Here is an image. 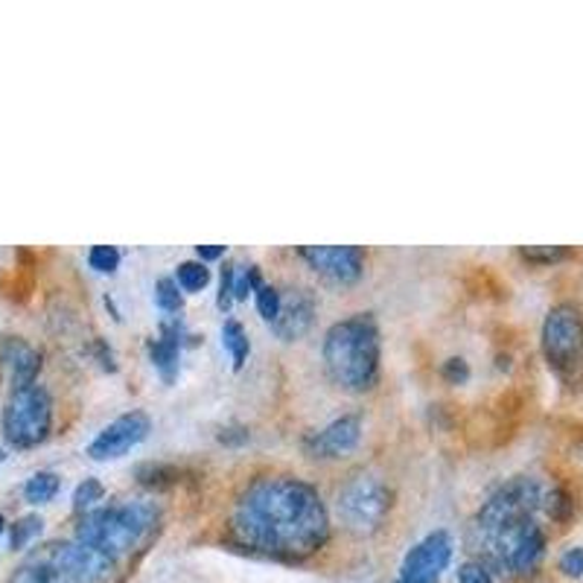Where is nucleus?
I'll return each mask as SVG.
<instances>
[{"instance_id":"1","label":"nucleus","mask_w":583,"mask_h":583,"mask_svg":"<svg viewBox=\"0 0 583 583\" xmlns=\"http://www.w3.org/2000/svg\"><path fill=\"white\" fill-rule=\"evenodd\" d=\"M233 534L242 546L304 560L330 537V514L321 493L295 476H266L242 493L233 510Z\"/></svg>"},{"instance_id":"2","label":"nucleus","mask_w":583,"mask_h":583,"mask_svg":"<svg viewBox=\"0 0 583 583\" xmlns=\"http://www.w3.org/2000/svg\"><path fill=\"white\" fill-rule=\"evenodd\" d=\"M546 491L534 479L517 476L484 502L470 525V546L487 569L525 578L546 555V534L537 525Z\"/></svg>"},{"instance_id":"3","label":"nucleus","mask_w":583,"mask_h":583,"mask_svg":"<svg viewBox=\"0 0 583 583\" xmlns=\"http://www.w3.org/2000/svg\"><path fill=\"white\" fill-rule=\"evenodd\" d=\"M325 365L344 391H370L380 380V330L370 315H353L325 335Z\"/></svg>"},{"instance_id":"4","label":"nucleus","mask_w":583,"mask_h":583,"mask_svg":"<svg viewBox=\"0 0 583 583\" xmlns=\"http://www.w3.org/2000/svg\"><path fill=\"white\" fill-rule=\"evenodd\" d=\"M157 517L161 510L149 499H131L123 505L88 510L76 525V540L117 560L147 537L155 528Z\"/></svg>"},{"instance_id":"5","label":"nucleus","mask_w":583,"mask_h":583,"mask_svg":"<svg viewBox=\"0 0 583 583\" xmlns=\"http://www.w3.org/2000/svg\"><path fill=\"white\" fill-rule=\"evenodd\" d=\"M53 427V400L38 382L12 391L3 411V435L15 449H33L47 441Z\"/></svg>"},{"instance_id":"6","label":"nucleus","mask_w":583,"mask_h":583,"mask_svg":"<svg viewBox=\"0 0 583 583\" xmlns=\"http://www.w3.org/2000/svg\"><path fill=\"white\" fill-rule=\"evenodd\" d=\"M391 510V491L389 484L380 482L370 472L353 476L351 482L339 491V514L347 531L368 537L373 531H380Z\"/></svg>"},{"instance_id":"7","label":"nucleus","mask_w":583,"mask_h":583,"mask_svg":"<svg viewBox=\"0 0 583 583\" xmlns=\"http://www.w3.org/2000/svg\"><path fill=\"white\" fill-rule=\"evenodd\" d=\"M543 353L557 373H572L583 365V318L569 304L555 306L543 325Z\"/></svg>"},{"instance_id":"8","label":"nucleus","mask_w":583,"mask_h":583,"mask_svg":"<svg viewBox=\"0 0 583 583\" xmlns=\"http://www.w3.org/2000/svg\"><path fill=\"white\" fill-rule=\"evenodd\" d=\"M45 552L62 572L71 578V583H105L114 572V557L102 555L97 548L85 546L79 540H59V543H47Z\"/></svg>"},{"instance_id":"9","label":"nucleus","mask_w":583,"mask_h":583,"mask_svg":"<svg viewBox=\"0 0 583 583\" xmlns=\"http://www.w3.org/2000/svg\"><path fill=\"white\" fill-rule=\"evenodd\" d=\"M449 560H453V537L446 531H432L403 557L394 583H438Z\"/></svg>"},{"instance_id":"10","label":"nucleus","mask_w":583,"mask_h":583,"mask_svg":"<svg viewBox=\"0 0 583 583\" xmlns=\"http://www.w3.org/2000/svg\"><path fill=\"white\" fill-rule=\"evenodd\" d=\"M149 429H152V423H149V417L143 411L121 415L93 438L91 446H88V455L93 461H114V458L135 449L140 441H147Z\"/></svg>"},{"instance_id":"11","label":"nucleus","mask_w":583,"mask_h":583,"mask_svg":"<svg viewBox=\"0 0 583 583\" xmlns=\"http://www.w3.org/2000/svg\"><path fill=\"white\" fill-rule=\"evenodd\" d=\"M318 275L333 283H356L365 271V254L356 245H306L297 251Z\"/></svg>"},{"instance_id":"12","label":"nucleus","mask_w":583,"mask_h":583,"mask_svg":"<svg viewBox=\"0 0 583 583\" xmlns=\"http://www.w3.org/2000/svg\"><path fill=\"white\" fill-rule=\"evenodd\" d=\"M315 295L309 289H292L289 295L280 292V315L271 321V330L283 342H295L313 327Z\"/></svg>"},{"instance_id":"13","label":"nucleus","mask_w":583,"mask_h":583,"mask_svg":"<svg viewBox=\"0 0 583 583\" xmlns=\"http://www.w3.org/2000/svg\"><path fill=\"white\" fill-rule=\"evenodd\" d=\"M362 438V420L356 415H344L330 427L306 438V453L313 458H339V455L356 449Z\"/></svg>"},{"instance_id":"14","label":"nucleus","mask_w":583,"mask_h":583,"mask_svg":"<svg viewBox=\"0 0 583 583\" xmlns=\"http://www.w3.org/2000/svg\"><path fill=\"white\" fill-rule=\"evenodd\" d=\"M0 359H3V365H10L12 385H15V389L33 385L38 370H41V353H38L36 347H29L18 335H7V339L0 342Z\"/></svg>"},{"instance_id":"15","label":"nucleus","mask_w":583,"mask_h":583,"mask_svg":"<svg viewBox=\"0 0 583 583\" xmlns=\"http://www.w3.org/2000/svg\"><path fill=\"white\" fill-rule=\"evenodd\" d=\"M181 344H185V327H181V321H178V315L173 318V321H164V325H161V335L149 342V356H152V365L161 370V377H164L167 382L176 380Z\"/></svg>"},{"instance_id":"16","label":"nucleus","mask_w":583,"mask_h":583,"mask_svg":"<svg viewBox=\"0 0 583 583\" xmlns=\"http://www.w3.org/2000/svg\"><path fill=\"white\" fill-rule=\"evenodd\" d=\"M10 583H71V578L59 569L56 560L47 555L45 546H41L36 555L29 557L27 563H21L15 569Z\"/></svg>"},{"instance_id":"17","label":"nucleus","mask_w":583,"mask_h":583,"mask_svg":"<svg viewBox=\"0 0 583 583\" xmlns=\"http://www.w3.org/2000/svg\"><path fill=\"white\" fill-rule=\"evenodd\" d=\"M223 344H225V351L231 353V359H233V368L242 370V365H245V359H249V353H251V342H249V335H245V330H242L240 321H225L223 327Z\"/></svg>"},{"instance_id":"18","label":"nucleus","mask_w":583,"mask_h":583,"mask_svg":"<svg viewBox=\"0 0 583 583\" xmlns=\"http://www.w3.org/2000/svg\"><path fill=\"white\" fill-rule=\"evenodd\" d=\"M135 476H138L140 484H147V487H155V491H164V487H169V484L178 482V470L173 467V464H140L138 470H135Z\"/></svg>"},{"instance_id":"19","label":"nucleus","mask_w":583,"mask_h":583,"mask_svg":"<svg viewBox=\"0 0 583 583\" xmlns=\"http://www.w3.org/2000/svg\"><path fill=\"white\" fill-rule=\"evenodd\" d=\"M59 487H62V482H59L56 472H36L24 487V496H27L29 505H47L56 496Z\"/></svg>"},{"instance_id":"20","label":"nucleus","mask_w":583,"mask_h":583,"mask_svg":"<svg viewBox=\"0 0 583 583\" xmlns=\"http://www.w3.org/2000/svg\"><path fill=\"white\" fill-rule=\"evenodd\" d=\"M176 283L185 289V292H199V289L211 283V269H207L204 263H199V259H187V263L178 266Z\"/></svg>"},{"instance_id":"21","label":"nucleus","mask_w":583,"mask_h":583,"mask_svg":"<svg viewBox=\"0 0 583 583\" xmlns=\"http://www.w3.org/2000/svg\"><path fill=\"white\" fill-rule=\"evenodd\" d=\"M41 528H45V519L41 517H21L18 522L10 528V546L15 548V552L27 548L29 543L41 534Z\"/></svg>"},{"instance_id":"22","label":"nucleus","mask_w":583,"mask_h":583,"mask_svg":"<svg viewBox=\"0 0 583 583\" xmlns=\"http://www.w3.org/2000/svg\"><path fill=\"white\" fill-rule=\"evenodd\" d=\"M259 287H263V278H259L257 266H237V271H233V301H245Z\"/></svg>"},{"instance_id":"23","label":"nucleus","mask_w":583,"mask_h":583,"mask_svg":"<svg viewBox=\"0 0 583 583\" xmlns=\"http://www.w3.org/2000/svg\"><path fill=\"white\" fill-rule=\"evenodd\" d=\"M88 266L93 271H100V275H114L117 266H121V251L114 249V245H93L88 251Z\"/></svg>"},{"instance_id":"24","label":"nucleus","mask_w":583,"mask_h":583,"mask_svg":"<svg viewBox=\"0 0 583 583\" xmlns=\"http://www.w3.org/2000/svg\"><path fill=\"white\" fill-rule=\"evenodd\" d=\"M155 301L164 313H181L185 306V297L178 292V283L173 278H161L155 287Z\"/></svg>"},{"instance_id":"25","label":"nucleus","mask_w":583,"mask_h":583,"mask_svg":"<svg viewBox=\"0 0 583 583\" xmlns=\"http://www.w3.org/2000/svg\"><path fill=\"white\" fill-rule=\"evenodd\" d=\"M254 297H257V309L259 315H263V321H275L280 315V292L275 287H269V283H263V287L254 292Z\"/></svg>"},{"instance_id":"26","label":"nucleus","mask_w":583,"mask_h":583,"mask_svg":"<svg viewBox=\"0 0 583 583\" xmlns=\"http://www.w3.org/2000/svg\"><path fill=\"white\" fill-rule=\"evenodd\" d=\"M102 496H105V487H102L100 479H85V482L74 491V508L88 510L91 505H97Z\"/></svg>"},{"instance_id":"27","label":"nucleus","mask_w":583,"mask_h":583,"mask_svg":"<svg viewBox=\"0 0 583 583\" xmlns=\"http://www.w3.org/2000/svg\"><path fill=\"white\" fill-rule=\"evenodd\" d=\"M572 254L569 249H548V245H537V249H519V257L528 259V263H537V266H552V263H560Z\"/></svg>"},{"instance_id":"28","label":"nucleus","mask_w":583,"mask_h":583,"mask_svg":"<svg viewBox=\"0 0 583 583\" xmlns=\"http://www.w3.org/2000/svg\"><path fill=\"white\" fill-rule=\"evenodd\" d=\"M233 271H237V263H225L223 278H219V297H216V306L228 313L233 304Z\"/></svg>"},{"instance_id":"29","label":"nucleus","mask_w":583,"mask_h":583,"mask_svg":"<svg viewBox=\"0 0 583 583\" xmlns=\"http://www.w3.org/2000/svg\"><path fill=\"white\" fill-rule=\"evenodd\" d=\"M458 581L461 583H493L491 569L482 563V560H467V563L458 569Z\"/></svg>"},{"instance_id":"30","label":"nucleus","mask_w":583,"mask_h":583,"mask_svg":"<svg viewBox=\"0 0 583 583\" xmlns=\"http://www.w3.org/2000/svg\"><path fill=\"white\" fill-rule=\"evenodd\" d=\"M441 377H444L449 385H464L470 380V365L464 359H446L444 368H441Z\"/></svg>"},{"instance_id":"31","label":"nucleus","mask_w":583,"mask_h":583,"mask_svg":"<svg viewBox=\"0 0 583 583\" xmlns=\"http://www.w3.org/2000/svg\"><path fill=\"white\" fill-rule=\"evenodd\" d=\"M560 572L569 574V578H581L583 574V546H574L569 552H563L560 557Z\"/></svg>"},{"instance_id":"32","label":"nucleus","mask_w":583,"mask_h":583,"mask_svg":"<svg viewBox=\"0 0 583 583\" xmlns=\"http://www.w3.org/2000/svg\"><path fill=\"white\" fill-rule=\"evenodd\" d=\"M219 444H225V446H242V444H249V429L245 427H228V429H223V432H219Z\"/></svg>"},{"instance_id":"33","label":"nucleus","mask_w":583,"mask_h":583,"mask_svg":"<svg viewBox=\"0 0 583 583\" xmlns=\"http://www.w3.org/2000/svg\"><path fill=\"white\" fill-rule=\"evenodd\" d=\"M223 254H225V245H199V249H195L199 263H211V259H219Z\"/></svg>"},{"instance_id":"34","label":"nucleus","mask_w":583,"mask_h":583,"mask_svg":"<svg viewBox=\"0 0 583 583\" xmlns=\"http://www.w3.org/2000/svg\"><path fill=\"white\" fill-rule=\"evenodd\" d=\"M3 528H7V519L0 517V534H3Z\"/></svg>"},{"instance_id":"35","label":"nucleus","mask_w":583,"mask_h":583,"mask_svg":"<svg viewBox=\"0 0 583 583\" xmlns=\"http://www.w3.org/2000/svg\"><path fill=\"white\" fill-rule=\"evenodd\" d=\"M3 458H7V453H3V449H0V461H3Z\"/></svg>"}]
</instances>
